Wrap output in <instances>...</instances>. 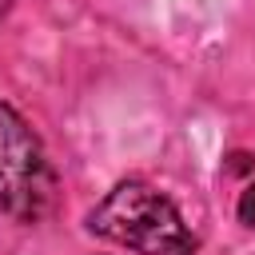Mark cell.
Wrapping results in <instances>:
<instances>
[{
  "label": "cell",
  "mask_w": 255,
  "mask_h": 255,
  "mask_svg": "<svg viewBox=\"0 0 255 255\" xmlns=\"http://www.w3.org/2000/svg\"><path fill=\"white\" fill-rule=\"evenodd\" d=\"M239 219H243L247 227H255V183L239 195Z\"/></svg>",
  "instance_id": "3957f363"
},
{
  "label": "cell",
  "mask_w": 255,
  "mask_h": 255,
  "mask_svg": "<svg viewBox=\"0 0 255 255\" xmlns=\"http://www.w3.org/2000/svg\"><path fill=\"white\" fill-rule=\"evenodd\" d=\"M8 8H12V0H0V16H4V12H8Z\"/></svg>",
  "instance_id": "277c9868"
},
{
  "label": "cell",
  "mask_w": 255,
  "mask_h": 255,
  "mask_svg": "<svg viewBox=\"0 0 255 255\" xmlns=\"http://www.w3.org/2000/svg\"><path fill=\"white\" fill-rule=\"evenodd\" d=\"M56 175L36 131L0 104V211L16 223H40L52 211Z\"/></svg>",
  "instance_id": "7a4b0ae2"
},
{
  "label": "cell",
  "mask_w": 255,
  "mask_h": 255,
  "mask_svg": "<svg viewBox=\"0 0 255 255\" xmlns=\"http://www.w3.org/2000/svg\"><path fill=\"white\" fill-rule=\"evenodd\" d=\"M88 227L139 255H195L199 247L175 203L143 179L116 183L92 211Z\"/></svg>",
  "instance_id": "6da1fadb"
}]
</instances>
